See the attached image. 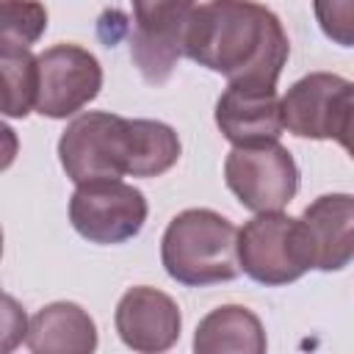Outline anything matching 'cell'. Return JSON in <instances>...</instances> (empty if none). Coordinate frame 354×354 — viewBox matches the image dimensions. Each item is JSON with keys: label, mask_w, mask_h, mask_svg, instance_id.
<instances>
[{"label": "cell", "mask_w": 354, "mask_h": 354, "mask_svg": "<svg viewBox=\"0 0 354 354\" xmlns=\"http://www.w3.org/2000/svg\"><path fill=\"white\" fill-rule=\"evenodd\" d=\"M183 55L218 72L227 83L277 86L290 55L288 33L279 17L257 0H207L194 6Z\"/></svg>", "instance_id": "1"}, {"label": "cell", "mask_w": 354, "mask_h": 354, "mask_svg": "<svg viewBox=\"0 0 354 354\" xmlns=\"http://www.w3.org/2000/svg\"><path fill=\"white\" fill-rule=\"evenodd\" d=\"M160 260L166 274L188 288L230 282L241 274L238 230L210 207H188L169 221Z\"/></svg>", "instance_id": "2"}, {"label": "cell", "mask_w": 354, "mask_h": 354, "mask_svg": "<svg viewBox=\"0 0 354 354\" xmlns=\"http://www.w3.org/2000/svg\"><path fill=\"white\" fill-rule=\"evenodd\" d=\"M133 158H136L133 119L108 111L80 113L66 124L58 141V160L75 185L91 180L130 177Z\"/></svg>", "instance_id": "3"}, {"label": "cell", "mask_w": 354, "mask_h": 354, "mask_svg": "<svg viewBox=\"0 0 354 354\" xmlns=\"http://www.w3.org/2000/svg\"><path fill=\"white\" fill-rule=\"evenodd\" d=\"M238 257L241 271L268 288L290 285L315 268L304 221L282 210L257 213L238 230Z\"/></svg>", "instance_id": "4"}, {"label": "cell", "mask_w": 354, "mask_h": 354, "mask_svg": "<svg viewBox=\"0 0 354 354\" xmlns=\"http://www.w3.org/2000/svg\"><path fill=\"white\" fill-rule=\"evenodd\" d=\"M224 183L246 210L271 213L296 196L299 166L279 141L241 144L224 160Z\"/></svg>", "instance_id": "5"}, {"label": "cell", "mask_w": 354, "mask_h": 354, "mask_svg": "<svg viewBox=\"0 0 354 354\" xmlns=\"http://www.w3.org/2000/svg\"><path fill=\"white\" fill-rule=\"evenodd\" d=\"M144 194L122 180L80 183L69 199V221L80 238L100 246H113L136 238L147 221Z\"/></svg>", "instance_id": "6"}, {"label": "cell", "mask_w": 354, "mask_h": 354, "mask_svg": "<svg viewBox=\"0 0 354 354\" xmlns=\"http://www.w3.org/2000/svg\"><path fill=\"white\" fill-rule=\"evenodd\" d=\"M102 88V66L80 44H53L39 53L36 113L66 119L83 111Z\"/></svg>", "instance_id": "7"}, {"label": "cell", "mask_w": 354, "mask_h": 354, "mask_svg": "<svg viewBox=\"0 0 354 354\" xmlns=\"http://www.w3.org/2000/svg\"><path fill=\"white\" fill-rule=\"evenodd\" d=\"M130 55L147 83H166L183 55V33L194 0H130Z\"/></svg>", "instance_id": "8"}, {"label": "cell", "mask_w": 354, "mask_h": 354, "mask_svg": "<svg viewBox=\"0 0 354 354\" xmlns=\"http://www.w3.org/2000/svg\"><path fill=\"white\" fill-rule=\"evenodd\" d=\"M113 324L127 348L158 354L180 340L183 315L169 293L149 285H136L119 299Z\"/></svg>", "instance_id": "9"}, {"label": "cell", "mask_w": 354, "mask_h": 354, "mask_svg": "<svg viewBox=\"0 0 354 354\" xmlns=\"http://www.w3.org/2000/svg\"><path fill=\"white\" fill-rule=\"evenodd\" d=\"M216 127L232 147L279 141L285 124L277 86L230 83L216 102Z\"/></svg>", "instance_id": "10"}, {"label": "cell", "mask_w": 354, "mask_h": 354, "mask_svg": "<svg viewBox=\"0 0 354 354\" xmlns=\"http://www.w3.org/2000/svg\"><path fill=\"white\" fill-rule=\"evenodd\" d=\"M348 80L332 72H310L282 97V124L299 138H335L337 116L348 91Z\"/></svg>", "instance_id": "11"}, {"label": "cell", "mask_w": 354, "mask_h": 354, "mask_svg": "<svg viewBox=\"0 0 354 354\" xmlns=\"http://www.w3.org/2000/svg\"><path fill=\"white\" fill-rule=\"evenodd\" d=\"M301 221L318 271H340L354 260V194H324L313 199Z\"/></svg>", "instance_id": "12"}, {"label": "cell", "mask_w": 354, "mask_h": 354, "mask_svg": "<svg viewBox=\"0 0 354 354\" xmlns=\"http://www.w3.org/2000/svg\"><path fill=\"white\" fill-rule=\"evenodd\" d=\"M25 346L33 354H91L97 348V324L80 304L53 301L30 318Z\"/></svg>", "instance_id": "13"}, {"label": "cell", "mask_w": 354, "mask_h": 354, "mask_svg": "<svg viewBox=\"0 0 354 354\" xmlns=\"http://www.w3.org/2000/svg\"><path fill=\"white\" fill-rule=\"evenodd\" d=\"M268 346L260 318L241 304H224L210 310L194 332L196 354H263Z\"/></svg>", "instance_id": "14"}, {"label": "cell", "mask_w": 354, "mask_h": 354, "mask_svg": "<svg viewBox=\"0 0 354 354\" xmlns=\"http://www.w3.org/2000/svg\"><path fill=\"white\" fill-rule=\"evenodd\" d=\"M0 72H3V113L8 119H25L36 111L39 94V55L28 47L0 44Z\"/></svg>", "instance_id": "15"}, {"label": "cell", "mask_w": 354, "mask_h": 354, "mask_svg": "<svg viewBox=\"0 0 354 354\" xmlns=\"http://www.w3.org/2000/svg\"><path fill=\"white\" fill-rule=\"evenodd\" d=\"M136 158L130 177H160L180 160V138L174 127L158 119H133Z\"/></svg>", "instance_id": "16"}, {"label": "cell", "mask_w": 354, "mask_h": 354, "mask_svg": "<svg viewBox=\"0 0 354 354\" xmlns=\"http://www.w3.org/2000/svg\"><path fill=\"white\" fill-rule=\"evenodd\" d=\"M47 30V8L39 0H3L0 3V44L28 47Z\"/></svg>", "instance_id": "17"}, {"label": "cell", "mask_w": 354, "mask_h": 354, "mask_svg": "<svg viewBox=\"0 0 354 354\" xmlns=\"http://www.w3.org/2000/svg\"><path fill=\"white\" fill-rule=\"evenodd\" d=\"M321 33L340 47H354V0H313Z\"/></svg>", "instance_id": "18"}, {"label": "cell", "mask_w": 354, "mask_h": 354, "mask_svg": "<svg viewBox=\"0 0 354 354\" xmlns=\"http://www.w3.org/2000/svg\"><path fill=\"white\" fill-rule=\"evenodd\" d=\"M335 141L354 158V83L346 91L340 116H337V127H335Z\"/></svg>", "instance_id": "19"}, {"label": "cell", "mask_w": 354, "mask_h": 354, "mask_svg": "<svg viewBox=\"0 0 354 354\" xmlns=\"http://www.w3.org/2000/svg\"><path fill=\"white\" fill-rule=\"evenodd\" d=\"M3 304H6V343H3V348L11 351L19 337H28V324L30 321H25V313L17 307V301L11 296H6Z\"/></svg>", "instance_id": "20"}]
</instances>
